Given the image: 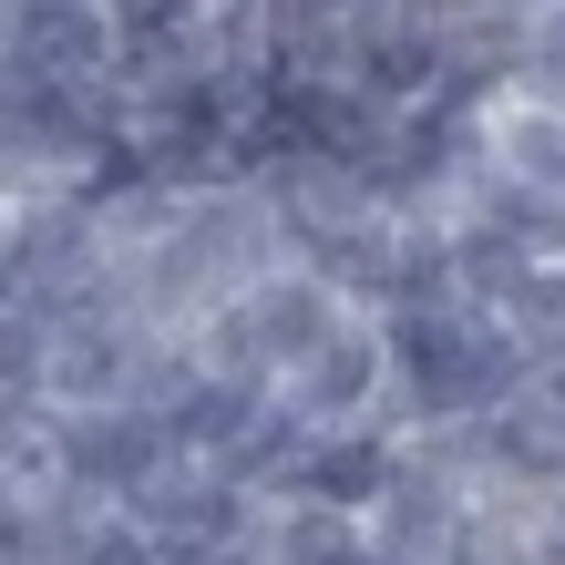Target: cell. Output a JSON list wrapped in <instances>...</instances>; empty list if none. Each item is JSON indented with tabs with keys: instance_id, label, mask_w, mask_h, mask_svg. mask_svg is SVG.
Segmentation results:
<instances>
[{
	"instance_id": "obj_1",
	"label": "cell",
	"mask_w": 565,
	"mask_h": 565,
	"mask_svg": "<svg viewBox=\"0 0 565 565\" xmlns=\"http://www.w3.org/2000/svg\"><path fill=\"white\" fill-rule=\"evenodd\" d=\"M381 340H391V431H473L535 391L504 319L462 309V298L452 309H391Z\"/></svg>"
},
{
	"instance_id": "obj_2",
	"label": "cell",
	"mask_w": 565,
	"mask_h": 565,
	"mask_svg": "<svg viewBox=\"0 0 565 565\" xmlns=\"http://www.w3.org/2000/svg\"><path fill=\"white\" fill-rule=\"evenodd\" d=\"M371 555L381 565H483V493L443 431H402V462L371 504Z\"/></svg>"
},
{
	"instance_id": "obj_3",
	"label": "cell",
	"mask_w": 565,
	"mask_h": 565,
	"mask_svg": "<svg viewBox=\"0 0 565 565\" xmlns=\"http://www.w3.org/2000/svg\"><path fill=\"white\" fill-rule=\"evenodd\" d=\"M164 329L135 309L93 298V309H52L42 319V412H135V371Z\"/></svg>"
},
{
	"instance_id": "obj_4",
	"label": "cell",
	"mask_w": 565,
	"mask_h": 565,
	"mask_svg": "<svg viewBox=\"0 0 565 565\" xmlns=\"http://www.w3.org/2000/svg\"><path fill=\"white\" fill-rule=\"evenodd\" d=\"M164 462H175V443L154 412H52V483L104 514H124Z\"/></svg>"
},
{
	"instance_id": "obj_5",
	"label": "cell",
	"mask_w": 565,
	"mask_h": 565,
	"mask_svg": "<svg viewBox=\"0 0 565 565\" xmlns=\"http://www.w3.org/2000/svg\"><path fill=\"white\" fill-rule=\"evenodd\" d=\"M278 402L309 422V431H360V422H391V340L371 309H340V329L278 381Z\"/></svg>"
},
{
	"instance_id": "obj_6",
	"label": "cell",
	"mask_w": 565,
	"mask_h": 565,
	"mask_svg": "<svg viewBox=\"0 0 565 565\" xmlns=\"http://www.w3.org/2000/svg\"><path fill=\"white\" fill-rule=\"evenodd\" d=\"M391 462H402V431H391V422L319 431V443L298 452V473H288V493H278V504H329V514H360V524H371L381 483H391Z\"/></svg>"
},
{
	"instance_id": "obj_7",
	"label": "cell",
	"mask_w": 565,
	"mask_h": 565,
	"mask_svg": "<svg viewBox=\"0 0 565 565\" xmlns=\"http://www.w3.org/2000/svg\"><path fill=\"white\" fill-rule=\"evenodd\" d=\"M483 164L565 206V114H545V104H514V93H504V104L483 114Z\"/></svg>"
},
{
	"instance_id": "obj_8",
	"label": "cell",
	"mask_w": 565,
	"mask_h": 565,
	"mask_svg": "<svg viewBox=\"0 0 565 565\" xmlns=\"http://www.w3.org/2000/svg\"><path fill=\"white\" fill-rule=\"evenodd\" d=\"M257 565H371V524L329 504H268L257 514Z\"/></svg>"
},
{
	"instance_id": "obj_9",
	"label": "cell",
	"mask_w": 565,
	"mask_h": 565,
	"mask_svg": "<svg viewBox=\"0 0 565 565\" xmlns=\"http://www.w3.org/2000/svg\"><path fill=\"white\" fill-rule=\"evenodd\" d=\"M514 104H545V114H565V0H535V11H524Z\"/></svg>"
},
{
	"instance_id": "obj_10",
	"label": "cell",
	"mask_w": 565,
	"mask_h": 565,
	"mask_svg": "<svg viewBox=\"0 0 565 565\" xmlns=\"http://www.w3.org/2000/svg\"><path fill=\"white\" fill-rule=\"evenodd\" d=\"M504 340L524 350V371L565 360V268H535V278L514 288V309H504Z\"/></svg>"
},
{
	"instance_id": "obj_11",
	"label": "cell",
	"mask_w": 565,
	"mask_h": 565,
	"mask_svg": "<svg viewBox=\"0 0 565 565\" xmlns=\"http://www.w3.org/2000/svg\"><path fill=\"white\" fill-rule=\"evenodd\" d=\"M278 21H360V11H381V0H268Z\"/></svg>"
},
{
	"instance_id": "obj_12",
	"label": "cell",
	"mask_w": 565,
	"mask_h": 565,
	"mask_svg": "<svg viewBox=\"0 0 565 565\" xmlns=\"http://www.w3.org/2000/svg\"><path fill=\"white\" fill-rule=\"evenodd\" d=\"M371 565H381V555H371Z\"/></svg>"
}]
</instances>
